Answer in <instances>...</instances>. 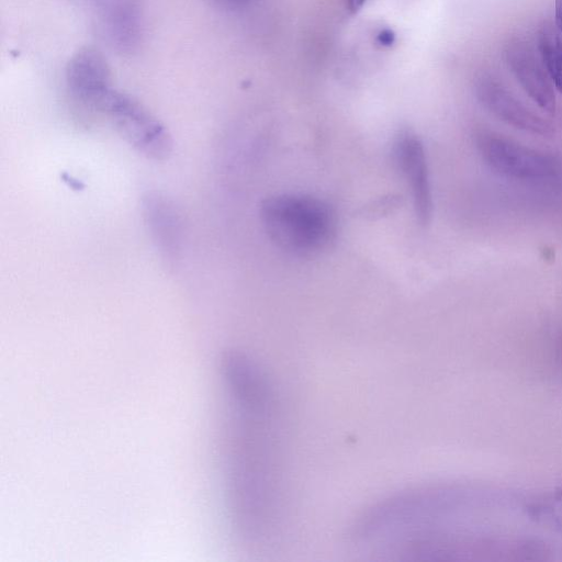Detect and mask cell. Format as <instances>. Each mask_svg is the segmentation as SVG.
I'll return each mask as SVG.
<instances>
[{
    "mask_svg": "<svg viewBox=\"0 0 562 562\" xmlns=\"http://www.w3.org/2000/svg\"><path fill=\"white\" fill-rule=\"evenodd\" d=\"M260 220L270 240L296 257L319 254L336 234L333 209L310 194L282 193L267 198L260 206Z\"/></svg>",
    "mask_w": 562,
    "mask_h": 562,
    "instance_id": "1",
    "label": "cell"
},
{
    "mask_svg": "<svg viewBox=\"0 0 562 562\" xmlns=\"http://www.w3.org/2000/svg\"><path fill=\"white\" fill-rule=\"evenodd\" d=\"M475 147L491 169L507 178L538 181L554 177L560 169L555 157L491 132H480Z\"/></svg>",
    "mask_w": 562,
    "mask_h": 562,
    "instance_id": "2",
    "label": "cell"
},
{
    "mask_svg": "<svg viewBox=\"0 0 562 562\" xmlns=\"http://www.w3.org/2000/svg\"><path fill=\"white\" fill-rule=\"evenodd\" d=\"M135 149L153 159L166 158L172 146L166 128L131 98L111 90L100 104Z\"/></svg>",
    "mask_w": 562,
    "mask_h": 562,
    "instance_id": "3",
    "label": "cell"
},
{
    "mask_svg": "<svg viewBox=\"0 0 562 562\" xmlns=\"http://www.w3.org/2000/svg\"><path fill=\"white\" fill-rule=\"evenodd\" d=\"M392 154L409 186L415 215L422 225H427L432 214V195L424 143L414 132L403 131L393 143Z\"/></svg>",
    "mask_w": 562,
    "mask_h": 562,
    "instance_id": "4",
    "label": "cell"
},
{
    "mask_svg": "<svg viewBox=\"0 0 562 562\" xmlns=\"http://www.w3.org/2000/svg\"><path fill=\"white\" fill-rule=\"evenodd\" d=\"M505 61L529 98L543 111L553 113L557 101L552 81L544 65L530 44L510 40L504 49Z\"/></svg>",
    "mask_w": 562,
    "mask_h": 562,
    "instance_id": "5",
    "label": "cell"
},
{
    "mask_svg": "<svg viewBox=\"0 0 562 562\" xmlns=\"http://www.w3.org/2000/svg\"><path fill=\"white\" fill-rule=\"evenodd\" d=\"M475 93L487 111L508 125L535 135L551 134V125L495 78L488 75L481 76L476 81Z\"/></svg>",
    "mask_w": 562,
    "mask_h": 562,
    "instance_id": "6",
    "label": "cell"
},
{
    "mask_svg": "<svg viewBox=\"0 0 562 562\" xmlns=\"http://www.w3.org/2000/svg\"><path fill=\"white\" fill-rule=\"evenodd\" d=\"M68 82L72 93L80 101L97 109L111 90L106 65L91 50L82 52L71 60Z\"/></svg>",
    "mask_w": 562,
    "mask_h": 562,
    "instance_id": "7",
    "label": "cell"
},
{
    "mask_svg": "<svg viewBox=\"0 0 562 562\" xmlns=\"http://www.w3.org/2000/svg\"><path fill=\"white\" fill-rule=\"evenodd\" d=\"M538 49L552 85L562 94V38L552 24L544 23L540 27Z\"/></svg>",
    "mask_w": 562,
    "mask_h": 562,
    "instance_id": "8",
    "label": "cell"
},
{
    "mask_svg": "<svg viewBox=\"0 0 562 562\" xmlns=\"http://www.w3.org/2000/svg\"><path fill=\"white\" fill-rule=\"evenodd\" d=\"M555 23L562 34V0H555Z\"/></svg>",
    "mask_w": 562,
    "mask_h": 562,
    "instance_id": "9",
    "label": "cell"
},
{
    "mask_svg": "<svg viewBox=\"0 0 562 562\" xmlns=\"http://www.w3.org/2000/svg\"><path fill=\"white\" fill-rule=\"evenodd\" d=\"M222 3L231 7H238L248 3L251 0H220Z\"/></svg>",
    "mask_w": 562,
    "mask_h": 562,
    "instance_id": "10",
    "label": "cell"
},
{
    "mask_svg": "<svg viewBox=\"0 0 562 562\" xmlns=\"http://www.w3.org/2000/svg\"><path fill=\"white\" fill-rule=\"evenodd\" d=\"M347 1H348V7L351 10H357L361 7V4L363 3L364 0H347Z\"/></svg>",
    "mask_w": 562,
    "mask_h": 562,
    "instance_id": "11",
    "label": "cell"
},
{
    "mask_svg": "<svg viewBox=\"0 0 562 562\" xmlns=\"http://www.w3.org/2000/svg\"><path fill=\"white\" fill-rule=\"evenodd\" d=\"M554 498L562 502V487L555 490L554 492Z\"/></svg>",
    "mask_w": 562,
    "mask_h": 562,
    "instance_id": "12",
    "label": "cell"
}]
</instances>
